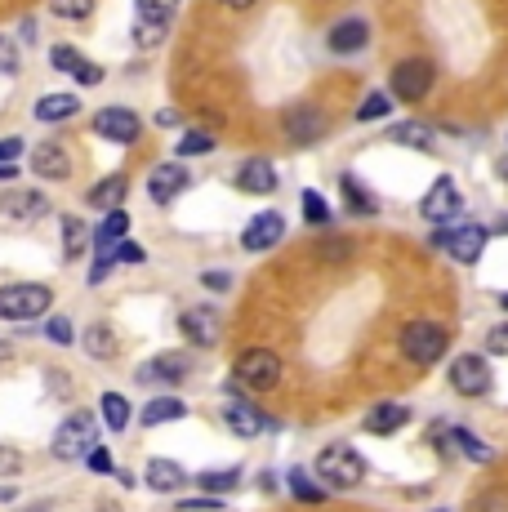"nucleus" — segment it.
I'll return each instance as SVG.
<instances>
[{
	"mask_svg": "<svg viewBox=\"0 0 508 512\" xmlns=\"http://www.w3.org/2000/svg\"><path fill=\"white\" fill-rule=\"evenodd\" d=\"M286 481H290V495L304 499V504H321V499H326V490H321L304 468H290V477H286Z\"/></svg>",
	"mask_w": 508,
	"mask_h": 512,
	"instance_id": "2f4dec72",
	"label": "nucleus"
},
{
	"mask_svg": "<svg viewBox=\"0 0 508 512\" xmlns=\"http://www.w3.org/2000/svg\"><path fill=\"white\" fill-rule=\"evenodd\" d=\"M165 32H170L165 23H134V45H139V49H152V45L165 41Z\"/></svg>",
	"mask_w": 508,
	"mask_h": 512,
	"instance_id": "a19ab883",
	"label": "nucleus"
},
{
	"mask_svg": "<svg viewBox=\"0 0 508 512\" xmlns=\"http://www.w3.org/2000/svg\"><path fill=\"white\" fill-rule=\"evenodd\" d=\"M201 285H205V290H228L232 277H228V272H205Z\"/></svg>",
	"mask_w": 508,
	"mask_h": 512,
	"instance_id": "3c124183",
	"label": "nucleus"
},
{
	"mask_svg": "<svg viewBox=\"0 0 508 512\" xmlns=\"http://www.w3.org/2000/svg\"><path fill=\"white\" fill-rule=\"evenodd\" d=\"M14 499V486H0V504H9Z\"/></svg>",
	"mask_w": 508,
	"mask_h": 512,
	"instance_id": "6e6d98bb",
	"label": "nucleus"
},
{
	"mask_svg": "<svg viewBox=\"0 0 508 512\" xmlns=\"http://www.w3.org/2000/svg\"><path fill=\"white\" fill-rule=\"evenodd\" d=\"M317 477L335 490H357L361 477H366V464L353 446H326L317 459Z\"/></svg>",
	"mask_w": 508,
	"mask_h": 512,
	"instance_id": "39448f33",
	"label": "nucleus"
},
{
	"mask_svg": "<svg viewBox=\"0 0 508 512\" xmlns=\"http://www.w3.org/2000/svg\"><path fill=\"white\" fill-rule=\"evenodd\" d=\"M85 464H90V472H99V477H112L116 464H112V455H107L103 446H94L90 455H85Z\"/></svg>",
	"mask_w": 508,
	"mask_h": 512,
	"instance_id": "37998d69",
	"label": "nucleus"
},
{
	"mask_svg": "<svg viewBox=\"0 0 508 512\" xmlns=\"http://www.w3.org/2000/svg\"><path fill=\"white\" fill-rule=\"evenodd\" d=\"M32 170H36V179L63 183L67 174H72V156H67L63 143H36L32 147Z\"/></svg>",
	"mask_w": 508,
	"mask_h": 512,
	"instance_id": "dca6fc26",
	"label": "nucleus"
},
{
	"mask_svg": "<svg viewBox=\"0 0 508 512\" xmlns=\"http://www.w3.org/2000/svg\"><path fill=\"white\" fill-rule=\"evenodd\" d=\"M344 196H348V210H353V214H375V210H379V205H375V196H370L366 187H357L353 174H348V179H344Z\"/></svg>",
	"mask_w": 508,
	"mask_h": 512,
	"instance_id": "f704fd0d",
	"label": "nucleus"
},
{
	"mask_svg": "<svg viewBox=\"0 0 508 512\" xmlns=\"http://www.w3.org/2000/svg\"><path fill=\"white\" fill-rule=\"evenodd\" d=\"M9 352H14V348H9V339H0V361H5Z\"/></svg>",
	"mask_w": 508,
	"mask_h": 512,
	"instance_id": "4d7b16f0",
	"label": "nucleus"
},
{
	"mask_svg": "<svg viewBox=\"0 0 508 512\" xmlns=\"http://www.w3.org/2000/svg\"><path fill=\"white\" fill-rule=\"evenodd\" d=\"M90 245V228H85L76 214H63V259H76Z\"/></svg>",
	"mask_w": 508,
	"mask_h": 512,
	"instance_id": "c85d7f7f",
	"label": "nucleus"
},
{
	"mask_svg": "<svg viewBox=\"0 0 508 512\" xmlns=\"http://www.w3.org/2000/svg\"><path fill=\"white\" fill-rule=\"evenodd\" d=\"M500 308H504V312H508V290H504V294H500Z\"/></svg>",
	"mask_w": 508,
	"mask_h": 512,
	"instance_id": "bf43d9fd",
	"label": "nucleus"
},
{
	"mask_svg": "<svg viewBox=\"0 0 508 512\" xmlns=\"http://www.w3.org/2000/svg\"><path fill=\"white\" fill-rule=\"evenodd\" d=\"M23 512H41V504H32V508H23Z\"/></svg>",
	"mask_w": 508,
	"mask_h": 512,
	"instance_id": "052dcab7",
	"label": "nucleus"
},
{
	"mask_svg": "<svg viewBox=\"0 0 508 512\" xmlns=\"http://www.w3.org/2000/svg\"><path fill=\"white\" fill-rule=\"evenodd\" d=\"M232 383L246 392H272L281 383V357L268 348H250L237 357V366H232Z\"/></svg>",
	"mask_w": 508,
	"mask_h": 512,
	"instance_id": "20e7f679",
	"label": "nucleus"
},
{
	"mask_svg": "<svg viewBox=\"0 0 508 512\" xmlns=\"http://www.w3.org/2000/svg\"><path fill=\"white\" fill-rule=\"evenodd\" d=\"M134 5H139V23H165L170 27L179 0H134Z\"/></svg>",
	"mask_w": 508,
	"mask_h": 512,
	"instance_id": "473e14b6",
	"label": "nucleus"
},
{
	"mask_svg": "<svg viewBox=\"0 0 508 512\" xmlns=\"http://www.w3.org/2000/svg\"><path fill=\"white\" fill-rule=\"evenodd\" d=\"M183 512H219V499H183Z\"/></svg>",
	"mask_w": 508,
	"mask_h": 512,
	"instance_id": "8fccbe9b",
	"label": "nucleus"
},
{
	"mask_svg": "<svg viewBox=\"0 0 508 512\" xmlns=\"http://www.w3.org/2000/svg\"><path fill=\"white\" fill-rule=\"evenodd\" d=\"M437 81L433 58H402V63L388 72V94H397L402 103H419Z\"/></svg>",
	"mask_w": 508,
	"mask_h": 512,
	"instance_id": "0eeeda50",
	"label": "nucleus"
},
{
	"mask_svg": "<svg viewBox=\"0 0 508 512\" xmlns=\"http://www.w3.org/2000/svg\"><path fill=\"white\" fill-rule=\"evenodd\" d=\"M50 63H54V72H67V76H76V67L85 63V54L76 45H54L50 49Z\"/></svg>",
	"mask_w": 508,
	"mask_h": 512,
	"instance_id": "4c0bfd02",
	"label": "nucleus"
},
{
	"mask_svg": "<svg viewBox=\"0 0 508 512\" xmlns=\"http://www.w3.org/2000/svg\"><path fill=\"white\" fill-rule=\"evenodd\" d=\"M85 357H94V361H112L116 357V334L112 326H103V321H94L90 330H85Z\"/></svg>",
	"mask_w": 508,
	"mask_h": 512,
	"instance_id": "bb28decb",
	"label": "nucleus"
},
{
	"mask_svg": "<svg viewBox=\"0 0 508 512\" xmlns=\"http://www.w3.org/2000/svg\"><path fill=\"white\" fill-rule=\"evenodd\" d=\"M18 174V165H0V179H14Z\"/></svg>",
	"mask_w": 508,
	"mask_h": 512,
	"instance_id": "5fc2aeb1",
	"label": "nucleus"
},
{
	"mask_svg": "<svg viewBox=\"0 0 508 512\" xmlns=\"http://www.w3.org/2000/svg\"><path fill=\"white\" fill-rule=\"evenodd\" d=\"M18 67H23V63H18V45L9 41V36H0V72L18 76Z\"/></svg>",
	"mask_w": 508,
	"mask_h": 512,
	"instance_id": "79ce46f5",
	"label": "nucleus"
},
{
	"mask_svg": "<svg viewBox=\"0 0 508 512\" xmlns=\"http://www.w3.org/2000/svg\"><path fill=\"white\" fill-rule=\"evenodd\" d=\"M143 481H148V490H156V495H174V490L188 486V472H183V464H174V459H148Z\"/></svg>",
	"mask_w": 508,
	"mask_h": 512,
	"instance_id": "412c9836",
	"label": "nucleus"
},
{
	"mask_svg": "<svg viewBox=\"0 0 508 512\" xmlns=\"http://www.w3.org/2000/svg\"><path fill=\"white\" fill-rule=\"evenodd\" d=\"M174 152H179V161L183 156H205V152H214V134L210 130H188L179 139V147H174Z\"/></svg>",
	"mask_w": 508,
	"mask_h": 512,
	"instance_id": "72a5a7b5",
	"label": "nucleus"
},
{
	"mask_svg": "<svg viewBox=\"0 0 508 512\" xmlns=\"http://www.w3.org/2000/svg\"><path fill=\"white\" fill-rule=\"evenodd\" d=\"M223 423H228V428L237 432V437H246V441H254L263 428H272V419L263 415V410L254 406V401L237 397V392H232V397L223 401Z\"/></svg>",
	"mask_w": 508,
	"mask_h": 512,
	"instance_id": "ddd939ff",
	"label": "nucleus"
},
{
	"mask_svg": "<svg viewBox=\"0 0 508 512\" xmlns=\"http://www.w3.org/2000/svg\"><path fill=\"white\" fill-rule=\"evenodd\" d=\"M237 187H241V192H250V196L277 192V170H272V161H263V156H250V161H241Z\"/></svg>",
	"mask_w": 508,
	"mask_h": 512,
	"instance_id": "aec40b11",
	"label": "nucleus"
},
{
	"mask_svg": "<svg viewBox=\"0 0 508 512\" xmlns=\"http://www.w3.org/2000/svg\"><path fill=\"white\" fill-rule=\"evenodd\" d=\"M459 205H464V201H459L455 179H446V174H442V179L428 187L424 201H419V214H424L428 223H446V219H455V214H459Z\"/></svg>",
	"mask_w": 508,
	"mask_h": 512,
	"instance_id": "4468645a",
	"label": "nucleus"
},
{
	"mask_svg": "<svg viewBox=\"0 0 508 512\" xmlns=\"http://www.w3.org/2000/svg\"><path fill=\"white\" fill-rule=\"evenodd\" d=\"M54 303L50 285H36V281H14V285H0V321H14V326H27V321L45 317Z\"/></svg>",
	"mask_w": 508,
	"mask_h": 512,
	"instance_id": "f257e3e1",
	"label": "nucleus"
},
{
	"mask_svg": "<svg viewBox=\"0 0 508 512\" xmlns=\"http://www.w3.org/2000/svg\"><path fill=\"white\" fill-rule=\"evenodd\" d=\"M281 130H286L290 143L308 147V143L326 139L330 116L321 112V107H312V103H295V107H286V112H281Z\"/></svg>",
	"mask_w": 508,
	"mask_h": 512,
	"instance_id": "6e6552de",
	"label": "nucleus"
},
{
	"mask_svg": "<svg viewBox=\"0 0 508 512\" xmlns=\"http://www.w3.org/2000/svg\"><path fill=\"white\" fill-rule=\"evenodd\" d=\"M486 241H491V232L482 228V223H459V228H437L428 236V245H437V250H446L455 263H477L486 250Z\"/></svg>",
	"mask_w": 508,
	"mask_h": 512,
	"instance_id": "423d86ee",
	"label": "nucleus"
},
{
	"mask_svg": "<svg viewBox=\"0 0 508 512\" xmlns=\"http://www.w3.org/2000/svg\"><path fill=\"white\" fill-rule=\"evenodd\" d=\"M116 263H143V250L134 241H121L116 245Z\"/></svg>",
	"mask_w": 508,
	"mask_h": 512,
	"instance_id": "09e8293b",
	"label": "nucleus"
},
{
	"mask_svg": "<svg viewBox=\"0 0 508 512\" xmlns=\"http://www.w3.org/2000/svg\"><path fill=\"white\" fill-rule=\"evenodd\" d=\"M393 143L419 147V152H433V130H428V125H419V121H402L393 130Z\"/></svg>",
	"mask_w": 508,
	"mask_h": 512,
	"instance_id": "c756f323",
	"label": "nucleus"
},
{
	"mask_svg": "<svg viewBox=\"0 0 508 512\" xmlns=\"http://www.w3.org/2000/svg\"><path fill=\"white\" fill-rule=\"evenodd\" d=\"M304 223H312V228H326L330 223V205H326V196L321 192H304Z\"/></svg>",
	"mask_w": 508,
	"mask_h": 512,
	"instance_id": "c9c22d12",
	"label": "nucleus"
},
{
	"mask_svg": "<svg viewBox=\"0 0 508 512\" xmlns=\"http://www.w3.org/2000/svg\"><path fill=\"white\" fill-rule=\"evenodd\" d=\"M156 125H179V112H156Z\"/></svg>",
	"mask_w": 508,
	"mask_h": 512,
	"instance_id": "603ef678",
	"label": "nucleus"
},
{
	"mask_svg": "<svg viewBox=\"0 0 508 512\" xmlns=\"http://www.w3.org/2000/svg\"><path fill=\"white\" fill-rule=\"evenodd\" d=\"M45 339L58 343V348H72V343H76L72 321H67V317H50V321H45Z\"/></svg>",
	"mask_w": 508,
	"mask_h": 512,
	"instance_id": "58836bf2",
	"label": "nucleus"
},
{
	"mask_svg": "<svg viewBox=\"0 0 508 512\" xmlns=\"http://www.w3.org/2000/svg\"><path fill=\"white\" fill-rule=\"evenodd\" d=\"M237 481H241V468H223V472H201L197 486L205 495H228V490H237Z\"/></svg>",
	"mask_w": 508,
	"mask_h": 512,
	"instance_id": "7c9ffc66",
	"label": "nucleus"
},
{
	"mask_svg": "<svg viewBox=\"0 0 508 512\" xmlns=\"http://www.w3.org/2000/svg\"><path fill=\"white\" fill-rule=\"evenodd\" d=\"M281 236H286V219H281L277 210H263V214H254V219L246 223V232H241V245H246L250 254H263V250H272Z\"/></svg>",
	"mask_w": 508,
	"mask_h": 512,
	"instance_id": "2eb2a0df",
	"label": "nucleus"
},
{
	"mask_svg": "<svg viewBox=\"0 0 508 512\" xmlns=\"http://www.w3.org/2000/svg\"><path fill=\"white\" fill-rule=\"evenodd\" d=\"M388 112H393V94H370V98H361L357 121H384Z\"/></svg>",
	"mask_w": 508,
	"mask_h": 512,
	"instance_id": "e433bc0d",
	"label": "nucleus"
},
{
	"mask_svg": "<svg viewBox=\"0 0 508 512\" xmlns=\"http://www.w3.org/2000/svg\"><path fill=\"white\" fill-rule=\"evenodd\" d=\"M370 41V23L366 18H339L335 27H330V36H326V45L335 49V54H357V49H366Z\"/></svg>",
	"mask_w": 508,
	"mask_h": 512,
	"instance_id": "a211bd4d",
	"label": "nucleus"
},
{
	"mask_svg": "<svg viewBox=\"0 0 508 512\" xmlns=\"http://www.w3.org/2000/svg\"><path fill=\"white\" fill-rule=\"evenodd\" d=\"M406 423H410V406H402V401H379V406L361 419V428H366L370 437H393Z\"/></svg>",
	"mask_w": 508,
	"mask_h": 512,
	"instance_id": "f3484780",
	"label": "nucleus"
},
{
	"mask_svg": "<svg viewBox=\"0 0 508 512\" xmlns=\"http://www.w3.org/2000/svg\"><path fill=\"white\" fill-rule=\"evenodd\" d=\"M179 330H183V339L197 343V348H214V343H219V330H223L219 308H210V303H197V308H188L179 317Z\"/></svg>",
	"mask_w": 508,
	"mask_h": 512,
	"instance_id": "f8f14e48",
	"label": "nucleus"
},
{
	"mask_svg": "<svg viewBox=\"0 0 508 512\" xmlns=\"http://www.w3.org/2000/svg\"><path fill=\"white\" fill-rule=\"evenodd\" d=\"M99 415H103V423H107L112 432H125V428H130V401H125L121 392H103Z\"/></svg>",
	"mask_w": 508,
	"mask_h": 512,
	"instance_id": "cd10ccee",
	"label": "nucleus"
},
{
	"mask_svg": "<svg viewBox=\"0 0 508 512\" xmlns=\"http://www.w3.org/2000/svg\"><path fill=\"white\" fill-rule=\"evenodd\" d=\"M433 437H437V441H451V446L468 459V464H491V459H495V455H491V446H486L482 437H473L468 428H437Z\"/></svg>",
	"mask_w": 508,
	"mask_h": 512,
	"instance_id": "4be33fe9",
	"label": "nucleus"
},
{
	"mask_svg": "<svg viewBox=\"0 0 508 512\" xmlns=\"http://www.w3.org/2000/svg\"><path fill=\"white\" fill-rule=\"evenodd\" d=\"M125 187H130V179H125V174H107L103 183H94L90 187V196H85V201L94 205V210H121V201H125Z\"/></svg>",
	"mask_w": 508,
	"mask_h": 512,
	"instance_id": "393cba45",
	"label": "nucleus"
},
{
	"mask_svg": "<svg viewBox=\"0 0 508 512\" xmlns=\"http://www.w3.org/2000/svg\"><path fill=\"white\" fill-rule=\"evenodd\" d=\"M23 156V139H0V165H14Z\"/></svg>",
	"mask_w": 508,
	"mask_h": 512,
	"instance_id": "a18cd8bd",
	"label": "nucleus"
},
{
	"mask_svg": "<svg viewBox=\"0 0 508 512\" xmlns=\"http://www.w3.org/2000/svg\"><path fill=\"white\" fill-rule=\"evenodd\" d=\"M486 348H491V352H504V357H508V321L486 334Z\"/></svg>",
	"mask_w": 508,
	"mask_h": 512,
	"instance_id": "49530a36",
	"label": "nucleus"
},
{
	"mask_svg": "<svg viewBox=\"0 0 508 512\" xmlns=\"http://www.w3.org/2000/svg\"><path fill=\"white\" fill-rule=\"evenodd\" d=\"M50 9L58 18H72V23H76V18H90L94 14V0H50Z\"/></svg>",
	"mask_w": 508,
	"mask_h": 512,
	"instance_id": "ea45409f",
	"label": "nucleus"
},
{
	"mask_svg": "<svg viewBox=\"0 0 508 512\" xmlns=\"http://www.w3.org/2000/svg\"><path fill=\"white\" fill-rule=\"evenodd\" d=\"M183 187H188V170H183V165H156V170L148 174V196L156 205H170L174 196L183 192Z\"/></svg>",
	"mask_w": 508,
	"mask_h": 512,
	"instance_id": "6ab92c4d",
	"label": "nucleus"
},
{
	"mask_svg": "<svg viewBox=\"0 0 508 512\" xmlns=\"http://www.w3.org/2000/svg\"><path fill=\"white\" fill-rule=\"evenodd\" d=\"M188 374H192V357H183V352H161V357L143 361L134 379H139L143 388H148V383L152 388H179Z\"/></svg>",
	"mask_w": 508,
	"mask_h": 512,
	"instance_id": "9d476101",
	"label": "nucleus"
},
{
	"mask_svg": "<svg viewBox=\"0 0 508 512\" xmlns=\"http://www.w3.org/2000/svg\"><path fill=\"white\" fill-rule=\"evenodd\" d=\"M18 472H23V455L9 450V446H0V477H18Z\"/></svg>",
	"mask_w": 508,
	"mask_h": 512,
	"instance_id": "c03bdc74",
	"label": "nucleus"
},
{
	"mask_svg": "<svg viewBox=\"0 0 508 512\" xmlns=\"http://www.w3.org/2000/svg\"><path fill=\"white\" fill-rule=\"evenodd\" d=\"M446 348H451V334L446 326H437V321H410L402 330V357L410 366H437V361L446 357Z\"/></svg>",
	"mask_w": 508,
	"mask_h": 512,
	"instance_id": "f03ea898",
	"label": "nucleus"
},
{
	"mask_svg": "<svg viewBox=\"0 0 508 512\" xmlns=\"http://www.w3.org/2000/svg\"><path fill=\"white\" fill-rule=\"evenodd\" d=\"M451 388L459 397H486L491 392V366H486L482 352H464L451 361Z\"/></svg>",
	"mask_w": 508,
	"mask_h": 512,
	"instance_id": "1a4fd4ad",
	"label": "nucleus"
},
{
	"mask_svg": "<svg viewBox=\"0 0 508 512\" xmlns=\"http://www.w3.org/2000/svg\"><path fill=\"white\" fill-rule=\"evenodd\" d=\"M5 214L9 219L32 223V219H45V214H50V201H45V192H27V187H18V192L5 196Z\"/></svg>",
	"mask_w": 508,
	"mask_h": 512,
	"instance_id": "5701e85b",
	"label": "nucleus"
},
{
	"mask_svg": "<svg viewBox=\"0 0 508 512\" xmlns=\"http://www.w3.org/2000/svg\"><path fill=\"white\" fill-rule=\"evenodd\" d=\"M500 232H508V214H500Z\"/></svg>",
	"mask_w": 508,
	"mask_h": 512,
	"instance_id": "13d9d810",
	"label": "nucleus"
},
{
	"mask_svg": "<svg viewBox=\"0 0 508 512\" xmlns=\"http://www.w3.org/2000/svg\"><path fill=\"white\" fill-rule=\"evenodd\" d=\"M94 446H99V423H94L90 410H76V415H67L63 423H58V432H54V459L72 464V459L90 455Z\"/></svg>",
	"mask_w": 508,
	"mask_h": 512,
	"instance_id": "7ed1b4c3",
	"label": "nucleus"
},
{
	"mask_svg": "<svg viewBox=\"0 0 508 512\" xmlns=\"http://www.w3.org/2000/svg\"><path fill=\"white\" fill-rule=\"evenodd\" d=\"M219 5H228V9H237V14H241V9H250L254 0H219Z\"/></svg>",
	"mask_w": 508,
	"mask_h": 512,
	"instance_id": "864d4df0",
	"label": "nucleus"
},
{
	"mask_svg": "<svg viewBox=\"0 0 508 512\" xmlns=\"http://www.w3.org/2000/svg\"><path fill=\"white\" fill-rule=\"evenodd\" d=\"M99 81H103V67H94V63L76 67V85H99Z\"/></svg>",
	"mask_w": 508,
	"mask_h": 512,
	"instance_id": "de8ad7c7",
	"label": "nucleus"
},
{
	"mask_svg": "<svg viewBox=\"0 0 508 512\" xmlns=\"http://www.w3.org/2000/svg\"><path fill=\"white\" fill-rule=\"evenodd\" d=\"M81 112V94H41L36 98V121L58 125V121H72Z\"/></svg>",
	"mask_w": 508,
	"mask_h": 512,
	"instance_id": "b1692460",
	"label": "nucleus"
},
{
	"mask_svg": "<svg viewBox=\"0 0 508 512\" xmlns=\"http://www.w3.org/2000/svg\"><path fill=\"white\" fill-rule=\"evenodd\" d=\"M94 134L107 139V143L130 147V143H139L143 121L130 112V107H103V112H94Z\"/></svg>",
	"mask_w": 508,
	"mask_h": 512,
	"instance_id": "9b49d317",
	"label": "nucleus"
},
{
	"mask_svg": "<svg viewBox=\"0 0 508 512\" xmlns=\"http://www.w3.org/2000/svg\"><path fill=\"white\" fill-rule=\"evenodd\" d=\"M188 415V406H183L179 397H156V401H148L143 406V428H161V423H174V419H183Z\"/></svg>",
	"mask_w": 508,
	"mask_h": 512,
	"instance_id": "a878e982",
	"label": "nucleus"
}]
</instances>
